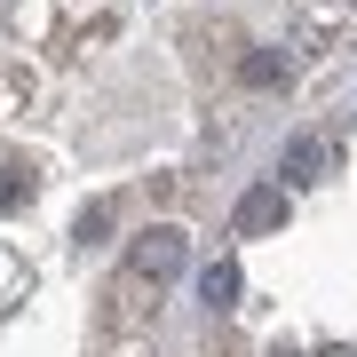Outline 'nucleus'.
Wrapping results in <instances>:
<instances>
[{
    "instance_id": "1",
    "label": "nucleus",
    "mask_w": 357,
    "mask_h": 357,
    "mask_svg": "<svg viewBox=\"0 0 357 357\" xmlns=\"http://www.w3.org/2000/svg\"><path fill=\"white\" fill-rule=\"evenodd\" d=\"M175 270H183V230H143V238H135V278L167 286Z\"/></svg>"
},
{
    "instance_id": "2",
    "label": "nucleus",
    "mask_w": 357,
    "mask_h": 357,
    "mask_svg": "<svg viewBox=\"0 0 357 357\" xmlns=\"http://www.w3.org/2000/svg\"><path fill=\"white\" fill-rule=\"evenodd\" d=\"M278 222H286V191H278V183H255V191L238 199V230L262 238V230H278Z\"/></svg>"
},
{
    "instance_id": "3",
    "label": "nucleus",
    "mask_w": 357,
    "mask_h": 357,
    "mask_svg": "<svg viewBox=\"0 0 357 357\" xmlns=\"http://www.w3.org/2000/svg\"><path fill=\"white\" fill-rule=\"evenodd\" d=\"M318 167H326V143H318V135H294V143H286V175H302V183H310Z\"/></svg>"
},
{
    "instance_id": "4",
    "label": "nucleus",
    "mask_w": 357,
    "mask_h": 357,
    "mask_svg": "<svg viewBox=\"0 0 357 357\" xmlns=\"http://www.w3.org/2000/svg\"><path fill=\"white\" fill-rule=\"evenodd\" d=\"M199 294H206L215 310H230V302H238V262H215V270L199 278Z\"/></svg>"
}]
</instances>
